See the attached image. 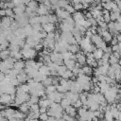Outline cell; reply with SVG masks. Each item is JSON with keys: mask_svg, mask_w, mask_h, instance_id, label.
Here are the masks:
<instances>
[{"mask_svg": "<svg viewBox=\"0 0 121 121\" xmlns=\"http://www.w3.org/2000/svg\"><path fill=\"white\" fill-rule=\"evenodd\" d=\"M0 57L3 60H6L8 59L9 57H10V50L8 48V49H5V50H1V53H0Z\"/></svg>", "mask_w": 121, "mask_h": 121, "instance_id": "cell-21", "label": "cell"}, {"mask_svg": "<svg viewBox=\"0 0 121 121\" xmlns=\"http://www.w3.org/2000/svg\"><path fill=\"white\" fill-rule=\"evenodd\" d=\"M13 20H14V18H11V17H9V16L2 17V20H1V29L7 28V27H10L11 23H12Z\"/></svg>", "mask_w": 121, "mask_h": 121, "instance_id": "cell-6", "label": "cell"}, {"mask_svg": "<svg viewBox=\"0 0 121 121\" xmlns=\"http://www.w3.org/2000/svg\"><path fill=\"white\" fill-rule=\"evenodd\" d=\"M14 117L17 118V119H25L26 117V113H24L23 112H21L20 110H18V111H15Z\"/></svg>", "mask_w": 121, "mask_h": 121, "instance_id": "cell-24", "label": "cell"}, {"mask_svg": "<svg viewBox=\"0 0 121 121\" xmlns=\"http://www.w3.org/2000/svg\"><path fill=\"white\" fill-rule=\"evenodd\" d=\"M50 2H51L52 5H56V4H58L59 0H50Z\"/></svg>", "mask_w": 121, "mask_h": 121, "instance_id": "cell-42", "label": "cell"}, {"mask_svg": "<svg viewBox=\"0 0 121 121\" xmlns=\"http://www.w3.org/2000/svg\"><path fill=\"white\" fill-rule=\"evenodd\" d=\"M104 118L107 120V121H112L114 118L111 112V110H107L105 112H104Z\"/></svg>", "mask_w": 121, "mask_h": 121, "instance_id": "cell-25", "label": "cell"}, {"mask_svg": "<svg viewBox=\"0 0 121 121\" xmlns=\"http://www.w3.org/2000/svg\"><path fill=\"white\" fill-rule=\"evenodd\" d=\"M76 60H71V59H67V60H64V65L67 67V69L69 70H73V68L75 67L76 65Z\"/></svg>", "mask_w": 121, "mask_h": 121, "instance_id": "cell-15", "label": "cell"}, {"mask_svg": "<svg viewBox=\"0 0 121 121\" xmlns=\"http://www.w3.org/2000/svg\"><path fill=\"white\" fill-rule=\"evenodd\" d=\"M64 112L68 113V114L71 115V116L76 117V116H77V113H78V109H77L74 105H70V106H68L66 109H64Z\"/></svg>", "mask_w": 121, "mask_h": 121, "instance_id": "cell-9", "label": "cell"}, {"mask_svg": "<svg viewBox=\"0 0 121 121\" xmlns=\"http://www.w3.org/2000/svg\"><path fill=\"white\" fill-rule=\"evenodd\" d=\"M57 91V86L52 84V85H49L47 87H45V94L46 95H50V94H53Z\"/></svg>", "mask_w": 121, "mask_h": 121, "instance_id": "cell-22", "label": "cell"}, {"mask_svg": "<svg viewBox=\"0 0 121 121\" xmlns=\"http://www.w3.org/2000/svg\"><path fill=\"white\" fill-rule=\"evenodd\" d=\"M37 14L40 16H43V15H47L49 13H51V9H49L43 3H40L39 8L37 9Z\"/></svg>", "mask_w": 121, "mask_h": 121, "instance_id": "cell-4", "label": "cell"}, {"mask_svg": "<svg viewBox=\"0 0 121 121\" xmlns=\"http://www.w3.org/2000/svg\"><path fill=\"white\" fill-rule=\"evenodd\" d=\"M39 72L40 73H42V74H43L44 76H50V69H49V67H48V65H46V64H43L40 69H39Z\"/></svg>", "mask_w": 121, "mask_h": 121, "instance_id": "cell-18", "label": "cell"}, {"mask_svg": "<svg viewBox=\"0 0 121 121\" xmlns=\"http://www.w3.org/2000/svg\"><path fill=\"white\" fill-rule=\"evenodd\" d=\"M57 91L60 92V93H62V94H65L66 92H68V90L63 85H60V84L57 85Z\"/></svg>", "mask_w": 121, "mask_h": 121, "instance_id": "cell-31", "label": "cell"}, {"mask_svg": "<svg viewBox=\"0 0 121 121\" xmlns=\"http://www.w3.org/2000/svg\"><path fill=\"white\" fill-rule=\"evenodd\" d=\"M55 12H56V15L58 16V18L60 20H61V21L62 20H65V19H67V18H69L71 16V14L67 10H65L64 9H62V8H58L55 10Z\"/></svg>", "mask_w": 121, "mask_h": 121, "instance_id": "cell-3", "label": "cell"}, {"mask_svg": "<svg viewBox=\"0 0 121 121\" xmlns=\"http://www.w3.org/2000/svg\"><path fill=\"white\" fill-rule=\"evenodd\" d=\"M101 112H100L99 110L94 111V114H95V117H98V118L100 117V114H101Z\"/></svg>", "mask_w": 121, "mask_h": 121, "instance_id": "cell-39", "label": "cell"}, {"mask_svg": "<svg viewBox=\"0 0 121 121\" xmlns=\"http://www.w3.org/2000/svg\"><path fill=\"white\" fill-rule=\"evenodd\" d=\"M30 111H31V112H40V105H39L38 103L31 105V106H30Z\"/></svg>", "mask_w": 121, "mask_h": 121, "instance_id": "cell-33", "label": "cell"}, {"mask_svg": "<svg viewBox=\"0 0 121 121\" xmlns=\"http://www.w3.org/2000/svg\"><path fill=\"white\" fill-rule=\"evenodd\" d=\"M64 9H65V10H67L70 14H73V13L76 11V9H75V8H74V6H73L72 4H68V5L64 8Z\"/></svg>", "mask_w": 121, "mask_h": 121, "instance_id": "cell-29", "label": "cell"}, {"mask_svg": "<svg viewBox=\"0 0 121 121\" xmlns=\"http://www.w3.org/2000/svg\"><path fill=\"white\" fill-rule=\"evenodd\" d=\"M73 105H74V106H75L77 109H79V108H81V107L83 106V102H82L80 99H78V100H77V101H76V102H75Z\"/></svg>", "mask_w": 121, "mask_h": 121, "instance_id": "cell-35", "label": "cell"}, {"mask_svg": "<svg viewBox=\"0 0 121 121\" xmlns=\"http://www.w3.org/2000/svg\"><path fill=\"white\" fill-rule=\"evenodd\" d=\"M10 83H11L13 86H15V87H18V86H20V85H21V83H20V81L18 80V78H10Z\"/></svg>", "mask_w": 121, "mask_h": 121, "instance_id": "cell-32", "label": "cell"}, {"mask_svg": "<svg viewBox=\"0 0 121 121\" xmlns=\"http://www.w3.org/2000/svg\"><path fill=\"white\" fill-rule=\"evenodd\" d=\"M5 78H6V74L3 73V72H1V74H0V81L4 80Z\"/></svg>", "mask_w": 121, "mask_h": 121, "instance_id": "cell-41", "label": "cell"}, {"mask_svg": "<svg viewBox=\"0 0 121 121\" xmlns=\"http://www.w3.org/2000/svg\"><path fill=\"white\" fill-rule=\"evenodd\" d=\"M72 17H73V19L75 20L76 25H81V26H82L83 23H84V21L86 20V18H85V16H84V13H82L81 11H75V12L73 13Z\"/></svg>", "mask_w": 121, "mask_h": 121, "instance_id": "cell-2", "label": "cell"}, {"mask_svg": "<svg viewBox=\"0 0 121 121\" xmlns=\"http://www.w3.org/2000/svg\"><path fill=\"white\" fill-rule=\"evenodd\" d=\"M47 111H48V108L47 107H40V112L41 113L47 112Z\"/></svg>", "mask_w": 121, "mask_h": 121, "instance_id": "cell-37", "label": "cell"}, {"mask_svg": "<svg viewBox=\"0 0 121 121\" xmlns=\"http://www.w3.org/2000/svg\"><path fill=\"white\" fill-rule=\"evenodd\" d=\"M20 88L23 90V92H25V93H29L30 86H29L27 83H22V84L20 85Z\"/></svg>", "mask_w": 121, "mask_h": 121, "instance_id": "cell-30", "label": "cell"}, {"mask_svg": "<svg viewBox=\"0 0 121 121\" xmlns=\"http://www.w3.org/2000/svg\"><path fill=\"white\" fill-rule=\"evenodd\" d=\"M104 53H105V52H104L103 49H101V48H96V49L93 52V54H94V58H95V60H100V59H102Z\"/></svg>", "mask_w": 121, "mask_h": 121, "instance_id": "cell-14", "label": "cell"}, {"mask_svg": "<svg viewBox=\"0 0 121 121\" xmlns=\"http://www.w3.org/2000/svg\"><path fill=\"white\" fill-rule=\"evenodd\" d=\"M111 112H112V116H113V118H114V119H118V117H119V113H120V111H119V110H117V108H116V107H112V106H111Z\"/></svg>", "mask_w": 121, "mask_h": 121, "instance_id": "cell-23", "label": "cell"}, {"mask_svg": "<svg viewBox=\"0 0 121 121\" xmlns=\"http://www.w3.org/2000/svg\"><path fill=\"white\" fill-rule=\"evenodd\" d=\"M37 1H38V2H40V3H43V1H44V0H37Z\"/></svg>", "mask_w": 121, "mask_h": 121, "instance_id": "cell-44", "label": "cell"}, {"mask_svg": "<svg viewBox=\"0 0 121 121\" xmlns=\"http://www.w3.org/2000/svg\"><path fill=\"white\" fill-rule=\"evenodd\" d=\"M76 57H77V62H78L79 64H81L82 66L86 64V60H87V57H86V53L82 50V51H79L76 54Z\"/></svg>", "mask_w": 121, "mask_h": 121, "instance_id": "cell-5", "label": "cell"}, {"mask_svg": "<svg viewBox=\"0 0 121 121\" xmlns=\"http://www.w3.org/2000/svg\"><path fill=\"white\" fill-rule=\"evenodd\" d=\"M21 53L23 54L24 59L26 60H33L36 56H37V50L35 48H22Z\"/></svg>", "mask_w": 121, "mask_h": 121, "instance_id": "cell-1", "label": "cell"}, {"mask_svg": "<svg viewBox=\"0 0 121 121\" xmlns=\"http://www.w3.org/2000/svg\"><path fill=\"white\" fill-rule=\"evenodd\" d=\"M18 109H19L21 112H23L24 113H27V112L30 111V106H29V104H28L27 102H25V103L21 104V105L18 107Z\"/></svg>", "mask_w": 121, "mask_h": 121, "instance_id": "cell-17", "label": "cell"}, {"mask_svg": "<svg viewBox=\"0 0 121 121\" xmlns=\"http://www.w3.org/2000/svg\"><path fill=\"white\" fill-rule=\"evenodd\" d=\"M29 24L31 26L36 25V24H41V16L40 15H36V16H33V17L29 18Z\"/></svg>", "mask_w": 121, "mask_h": 121, "instance_id": "cell-19", "label": "cell"}, {"mask_svg": "<svg viewBox=\"0 0 121 121\" xmlns=\"http://www.w3.org/2000/svg\"><path fill=\"white\" fill-rule=\"evenodd\" d=\"M118 43H119V42H118L116 36H113V38L111 41V45H115V44H118Z\"/></svg>", "mask_w": 121, "mask_h": 121, "instance_id": "cell-36", "label": "cell"}, {"mask_svg": "<svg viewBox=\"0 0 121 121\" xmlns=\"http://www.w3.org/2000/svg\"><path fill=\"white\" fill-rule=\"evenodd\" d=\"M13 68H14V69H17V70H20V71L24 70V69L26 68V61H24V60H16V61L14 62V64H13Z\"/></svg>", "mask_w": 121, "mask_h": 121, "instance_id": "cell-11", "label": "cell"}, {"mask_svg": "<svg viewBox=\"0 0 121 121\" xmlns=\"http://www.w3.org/2000/svg\"><path fill=\"white\" fill-rule=\"evenodd\" d=\"M0 15H1V17H5V16H7L6 9H1V10H0Z\"/></svg>", "mask_w": 121, "mask_h": 121, "instance_id": "cell-38", "label": "cell"}, {"mask_svg": "<svg viewBox=\"0 0 121 121\" xmlns=\"http://www.w3.org/2000/svg\"><path fill=\"white\" fill-rule=\"evenodd\" d=\"M66 70H67V67H66L64 64H62V65H60V66H59V68H58L57 72H58L59 76H60V77H61V76L64 74V72H65Z\"/></svg>", "mask_w": 121, "mask_h": 121, "instance_id": "cell-27", "label": "cell"}, {"mask_svg": "<svg viewBox=\"0 0 121 121\" xmlns=\"http://www.w3.org/2000/svg\"><path fill=\"white\" fill-rule=\"evenodd\" d=\"M112 52H116V51H119V45H118V44H115V45H112Z\"/></svg>", "mask_w": 121, "mask_h": 121, "instance_id": "cell-40", "label": "cell"}, {"mask_svg": "<svg viewBox=\"0 0 121 121\" xmlns=\"http://www.w3.org/2000/svg\"><path fill=\"white\" fill-rule=\"evenodd\" d=\"M112 121H114V120H112Z\"/></svg>", "mask_w": 121, "mask_h": 121, "instance_id": "cell-46", "label": "cell"}, {"mask_svg": "<svg viewBox=\"0 0 121 121\" xmlns=\"http://www.w3.org/2000/svg\"><path fill=\"white\" fill-rule=\"evenodd\" d=\"M0 101H1V104L8 105L9 107V105L13 102V100H12V98H11V95H9V94H1Z\"/></svg>", "mask_w": 121, "mask_h": 121, "instance_id": "cell-7", "label": "cell"}, {"mask_svg": "<svg viewBox=\"0 0 121 121\" xmlns=\"http://www.w3.org/2000/svg\"><path fill=\"white\" fill-rule=\"evenodd\" d=\"M68 4H70L68 0H59V2H58L57 5H58L59 8H62V9H64Z\"/></svg>", "mask_w": 121, "mask_h": 121, "instance_id": "cell-28", "label": "cell"}, {"mask_svg": "<svg viewBox=\"0 0 121 121\" xmlns=\"http://www.w3.org/2000/svg\"><path fill=\"white\" fill-rule=\"evenodd\" d=\"M16 121H25V119H17L16 118Z\"/></svg>", "mask_w": 121, "mask_h": 121, "instance_id": "cell-43", "label": "cell"}, {"mask_svg": "<svg viewBox=\"0 0 121 121\" xmlns=\"http://www.w3.org/2000/svg\"><path fill=\"white\" fill-rule=\"evenodd\" d=\"M81 69H82L83 75H86V76H89V77H92V76L94 75V68L91 67V66L88 65V64L83 65V66L81 67Z\"/></svg>", "mask_w": 121, "mask_h": 121, "instance_id": "cell-8", "label": "cell"}, {"mask_svg": "<svg viewBox=\"0 0 121 121\" xmlns=\"http://www.w3.org/2000/svg\"><path fill=\"white\" fill-rule=\"evenodd\" d=\"M89 121H93V120H89Z\"/></svg>", "mask_w": 121, "mask_h": 121, "instance_id": "cell-45", "label": "cell"}, {"mask_svg": "<svg viewBox=\"0 0 121 121\" xmlns=\"http://www.w3.org/2000/svg\"><path fill=\"white\" fill-rule=\"evenodd\" d=\"M43 30L48 32L51 31H55L56 30V24L54 23H46V24H43Z\"/></svg>", "mask_w": 121, "mask_h": 121, "instance_id": "cell-10", "label": "cell"}, {"mask_svg": "<svg viewBox=\"0 0 121 121\" xmlns=\"http://www.w3.org/2000/svg\"><path fill=\"white\" fill-rule=\"evenodd\" d=\"M14 34L16 35V36H18V37H21V38H26V37H27V35H26V29H25V27H18L15 31H14Z\"/></svg>", "mask_w": 121, "mask_h": 121, "instance_id": "cell-12", "label": "cell"}, {"mask_svg": "<svg viewBox=\"0 0 121 121\" xmlns=\"http://www.w3.org/2000/svg\"><path fill=\"white\" fill-rule=\"evenodd\" d=\"M102 38H103V40H104L106 43H111V41H112V39L113 38V36H112V34L109 30H105V31L103 32V34H102Z\"/></svg>", "mask_w": 121, "mask_h": 121, "instance_id": "cell-16", "label": "cell"}, {"mask_svg": "<svg viewBox=\"0 0 121 121\" xmlns=\"http://www.w3.org/2000/svg\"><path fill=\"white\" fill-rule=\"evenodd\" d=\"M60 106L63 108V109H66L68 106H70V105H72V102H71V100L69 99V98H66V97H63L62 99H61V101H60Z\"/></svg>", "mask_w": 121, "mask_h": 121, "instance_id": "cell-20", "label": "cell"}, {"mask_svg": "<svg viewBox=\"0 0 121 121\" xmlns=\"http://www.w3.org/2000/svg\"><path fill=\"white\" fill-rule=\"evenodd\" d=\"M81 49L80 45L78 43H74V44H69V47H68V51L74 53V54H77L78 52H79Z\"/></svg>", "mask_w": 121, "mask_h": 121, "instance_id": "cell-13", "label": "cell"}, {"mask_svg": "<svg viewBox=\"0 0 121 121\" xmlns=\"http://www.w3.org/2000/svg\"><path fill=\"white\" fill-rule=\"evenodd\" d=\"M48 118H49V115L47 114V112L41 113V114H40V117H39L40 121H47V120H48Z\"/></svg>", "mask_w": 121, "mask_h": 121, "instance_id": "cell-34", "label": "cell"}, {"mask_svg": "<svg viewBox=\"0 0 121 121\" xmlns=\"http://www.w3.org/2000/svg\"><path fill=\"white\" fill-rule=\"evenodd\" d=\"M118 61H119V59H118V58H116V57L112 53V54H111V56H110V59H109V63H110L111 65H112V64L118 63Z\"/></svg>", "mask_w": 121, "mask_h": 121, "instance_id": "cell-26", "label": "cell"}]
</instances>
